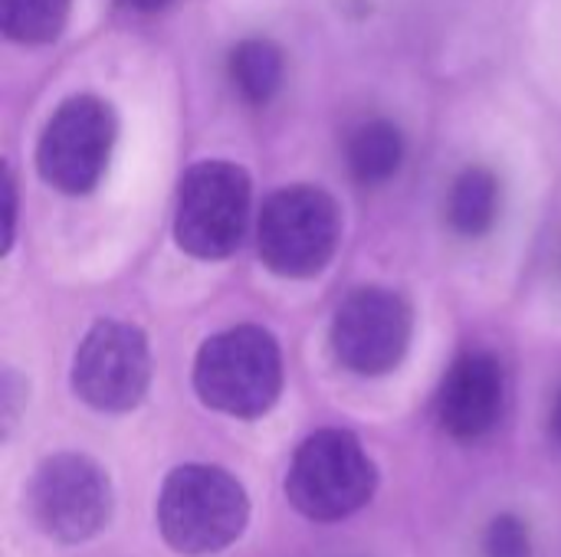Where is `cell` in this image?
<instances>
[{
	"label": "cell",
	"mask_w": 561,
	"mask_h": 557,
	"mask_svg": "<svg viewBox=\"0 0 561 557\" xmlns=\"http://www.w3.org/2000/svg\"><path fill=\"white\" fill-rule=\"evenodd\" d=\"M115 112L99 95L66 98L46 121L36 144V171L56 190L79 197L95 190L102 181L112 144H115Z\"/></svg>",
	"instance_id": "7"
},
{
	"label": "cell",
	"mask_w": 561,
	"mask_h": 557,
	"mask_svg": "<svg viewBox=\"0 0 561 557\" xmlns=\"http://www.w3.org/2000/svg\"><path fill=\"white\" fill-rule=\"evenodd\" d=\"M72 0H0V26L13 43L43 46L59 39Z\"/></svg>",
	"instance_id": "14"
},
{
	"label": "cell",
	"mask_w": 561,
	"mask_h": 557,
	"mask_svg": "<svg viewBox=\"0 0 561 557\" xmlns=\"http://www.w3.org/2000/svg\"><path fill=\"white\" fill-rule=\"evenodd\" d=\"M503 404H506V378L500 361L490 351H467L450 364L440 384L437 417L454 440L473 443L483 440L500 423Z\"/></svg>",
	"instance_id": "10"
},
{
	"label": "cell",
	"mask_w": 561,
	"mask_h": 557,
	"mask_svg": "<svg viewBox=\"0 0 561 557\" xmlns=\"http://www.w3.org/2000/svg\"><path fill=\"white\" fill-rule=\"evenodd\" d=\"M197 397L227 417L256 420L283 394V355L260 325H237L210 335L194 361Z\"/></svg>",
	"instance_id": "2"
},
{
	"label": "cell",
	"mask_w": 561,
	"mask_h": 557,
	"mask_svg": "<svg viewBox=\"0 0 561 557\" xmlns=\"http://www.w3.org/2000/svg\"><path fill=\"white\" fill-rule=\"evenodd\" d=\"M375 3H378V0H332L335 13L345 16V20H352V23L368 20V16L375 13Z\"/></svg>",
	"instance_id": "18"
},
{
	"label": "cell",
	"mask_w": 561,
	"mask_h": 557,
	"mask_svg": "<svg viewBox=\"0 0 561 557\" xmlns=\"http://www.w3.org/2000/svg\"><path fill=\"white\" fill-rule=\"evenodd\" d=\"M227 69H230V82H233V89L240 92L243 102L266 105L283 89L286 59H283V49L273 39L250 36V39L233 46Z\"/></svg>",
	"instance_id": "13"
},
{
	"label": "cell",
	"mask_w": 561,
	"mask_h": 557,
	"mask_svg": "<svg viewBox=\"0 0 561 557\" xmlns=\"http://www.w3.org/2000/svg\"><path fill=\"white\" fill-rule=\"evenodd\" d=\"M125 7H131V10H138V13H154V10H164L171 0H122Z\"/></svg>",
	"instance_id": "19"
},
{
	"label": "cell",
	"mask_w": 561,
	"mask_h": 557,
	"mask_svg": "<svg viewBox=\"0 0 561 557\" xmlns=\"http://www.w3.org/2000/svg\"><path fill=\"white\" fill-rule=\"evenodd\" d=\"M447 220L450 230L463 240L486 236L500 220V177L483 164L463 167L450 184Z\"/></svg>",
	"instance_id": "11"
},
{
	"label": "cell",
	"mask_w": 561,
	"mask_h": 557,
	"mask_svg": "<svg viewBox=\"0 0 561 557\" xmlns=\"http://www.w3.org/2000/svg\"><path fill=\"white\" fill-rule=\"evenodd\" d=\"M26 515L59 545L95 538L112 519L108 473L82 453H56L43 460L26 483Z\"/></svg>",
	"instance_id": "5"
},
{
	"label": "cell",
	"mask_w": 561,
	"mask_h": 557,
	"mask_svg": "<svg viewBox=\"0 0 561 557\" xmlns=\"http://www.w3.org/2000/svg\"><path fill=\"white\" fill-rule=\"evenodd\" d=\"M256 236L260 259L270 272L283 279L319 276L339 250V204L312 184L283 187L263 204Z\"/></svg>",
	"instance_id": "4"
},
{
	"label": "cell",
	"mask_w": 561,
	"mask_h": 557,
	"mask_svg": "<svg viewBox=\"0 0 561 557\" xmlns=\"http://www.w3.org/2000/svg\"><path fill=\"white\" fill-rule=\"evenodd\" d=\"M250 217V177L233 161H201L181 177L174 240L194 259H227Z\"/></svg>",
	"instance_id": "6"
},
{
	"label": "cell",
	"mask_w": 561,
	"mask_h": 557,
	"mask_svg": "<svg viewBox=\"0 0 561 557\" xmlns=\"http://www.w3.org/2000/svg\"><path fill=\"white\" fill-rule=\"evenodd\" d=\"M378 489V469L365 446L345 430H319L296 450L286 499L312 522H342L365 509Z\"/></svg>",
	"instance_id": "3"
},
{
	"label": "cell",
	"mask_w": 561,
	"mask_h": 557,
	"mask_svg": "<svg viewBox=\"0 0 561 557\" xmlns=\"http://www.w3.org/2000/svg\"><path fill=\"white\" fill-rule=\"evenodd\" d=\"M486 557H533V535L529 525L516 515H496L483 535Z\"/></svg>",
	"instance_id": "15"
},
{
	"label": "cell",
	"mask_w": 561,
	"mask_h": 557,
	"mask_svg": "<svg viewBox=\"0 0 561 557\" xmlns=\"http://www.w3.org/2000/svg\"><path fill=\"white\" fill-rule=\"evenodd\" d=\"M250 522L243 486L217 466H178L158 496V529L171 552L204 557L227 552Z\"/></svg>",
	"instance_id": "1"
},
{
	"label": "cell",
	"mask_w": 561,
	"mask_h": 557,
	"mask_svg": "<svg viewBox=\"0 0 561 557\" xmlns=\"http://www.w3.org/2000/svg\"><path fill=\"white\" fill-rule=\"evenodd\" d=\"M151 384V355L141 328L115 318L95 322L72 358V391L102 414L135 410Z\"/></svg>",
	"instance_id": "8"
},
{
	"label": "cell",
	"mask_w": 561,
	"mask_h": 557,
	"mask_svg": "<svg viewBox=\"0 0 561 557\" xmlns=\"http://www.w3.org/2000/svg\"><path fill=\"white\" fill-rule=\"evenodd\" d=\"M411 335V305L391 289L365 286L339 305L332 322V351L352 374L381 378L404 361Z\"/></svg>",
	"instance_id": "9"
},
{
	"label": "cell",
	"mask_w": 561,
	"mask_h": 557,
	"mask_svg": "<svg viewBox=\"0 0 561 557\" xmlns=\"http://www.w3.org/2000/svg\"><path fill=\"white\" fill-rule=\"evenodd\" d=\"M23 404H26V384H23L13 371H7V374H3V433L13 430V423H16Z\"/></svg>",
	"instance_id": "16"
},
{
	"label": "cell",
	"mask_w": 561,
	"mask_h": 557,
	"mask_svg": "<svg viewBox=\"0 0 561 557\" xmlns=\"http://www.w3.org/2000/svg\"><path fill=\"white\" fill-rule=\"evenodd\" d=\"M552 437H556V443L561 446V394L556 397V407H552Z\"/></svg>",
	"instance_id": "20"
},
{
	"label": "cell",
	"mask_w": 561,
	"mask_h": 557,
	"mask_svg": "<svg viewBox=\"0 0 561 557\" xmlns=\"http://www.w3.org/2000/svg\"><path fill=\"white\" fill-rule=\"evenodd\" d=\"M348 171L362 187H381L388 184L404 161V138L394 121L388 118H371L362 121L345 144Z\"/></svg>",
	"instance_id": "12"
},
{
	"label": "cell",
	"mask_w": 561,
	"mask_h": 557,
	"mask_svg": "<svg viewBox=\"0 0 561 557\" xmlns=\"http://www.w3.org/2000/svg\"><path fill=\"white\" fill-rule=\"evenodd\" d=\"M13 220H16V184H13V171L7 167L3 174V253H10L13 246Z\"/></svg>",
	"instance_id": "17"
}]
</instances>
